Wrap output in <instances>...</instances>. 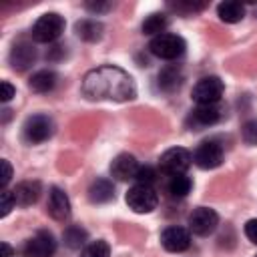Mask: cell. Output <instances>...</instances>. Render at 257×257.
I'll list each match as a JSON object with an SVG mask.
<instances>
[{"mask_svg":"<svg viewBox=\"0 0 257 257\" xmlns=\"http://www.w3.org/2000/svg\"><path fill=\"white\" fill-rule=\"evenodd\" d=\"M82 94L90 100H114L124 102L137 96L135 80L128 72L118 66L104 64L84 74L82 78Z\"/></svg>","mask_w":257,"mask_h":257,"instance_id":"cell-1","label":"cell"},{"mask_svg":"<svg viewBox=\"0 0 257 257\" xmlns=\"http://www.w3.org/2000/svg\"><path fill=\"white\" fill-rule=\"evenodd\" d=\"M185 48H187L185 40L179 34H171V32H163V34L155 36L149 44V50L157 58H163V60H175V58L183 56Z\"/></svg>","mask_w":257,"mask_h":257,"instance_id":"cell-2","label":"cell"},{"mask_svg":"<svg viewBox=\"0 0 257 257\" xmlns=\"http://www.w3.org/2000/svg\"><path fill=\"white\" fill-rule=\"evenodd\" d=\"M64 32V18L56 12L42 14L32 26V38L36 42H54Z\"/></svg>","mask_w":257,"mask_h":257,"instance_id":"cell-3","label":"cell"},{"mask_svg":"<svg viewBox=\"0 0 257 257\" xmlns=\"http://www.w3.org/2000/svg\"><path fill=\"white\" fill-rule=\"evenodd\" d=\"M157 203H159V195H157L155 187L137 183L126 193V205L135 213H151L153 209H157Z\"/></svg>","mask_w":257,"mask_h":257,"instance_id":"cell-4","label":"cell"},{"mask_svg":"<svg viewBox=\"0 0 257 257\" xmlns=\"http://www.w3.org/2000/svg\"><path fill=\"white\" fill-rule=\"evenodd\" d=\"M223 90L225 84L219 76H205L193 86L191 96L197 104H217L223 96Z\"/></svg>","mask_w":257,"mask_h":257,"instance_id":"cell-5","label":"cell"},{"mask_svg":"<svg viewBox=\"0 0 257 257\" xmlns=\"http://www.w3.org/2000/svg\"><path fill=\"white\" fill-rule=\"evenodd\" d=\"M52 131H54V124H52V120L46 114L28 116L24 126H22L24 141L30 143V145H40V143L48 141L52 137Z\"/></svg>","mask_w":257,"mask_h":257,"instance_id":"cell-6","label":"cell"},{"mask_svg":"<svg viewBox=\"0 0 257 257\" xmlns=\"http://www.w3.org/2000/svg\"><path fill=\"white\" fill-rule=\"evenodd\" d=\"M193 163V155L183 147H173L161 155L159 167L165 175H183Z\"/></svg>","mask_w":257,"mask_h":257,"instance_id":"cell-7","label":"cell"},{"mask_svg":"<svg viewBox=\"0 0 257 257\" xmlns=\"http://www.w3.org/2000/svg\"><path fill=\"white\" fill-rule=\"evenodd\" d=\"M217 225H219V215L209 207H199L189 215V231L199 237L211 235L217 229Z\"/></svg>","mask_w":257,"mask_h":257,"instance_id":"cell-8","label":"cell"},{"mask_svg":"<svg viewBox=\"0 0 257 257\" xmlns=\"http://www.w3.org/2000/svg\"><path fill=\"white\" fill-rule=\"evenodd\" d=\"M193 163L199 169H217L223 163V147L217 141H203L193 153Z\"/></svg>","mask_w":257,"mask_h":257,"instance_id":"cell-9","label":"cell"},{"mask_svg":"<svg viewBox=\"0 0 257 257\" xmlns=\"http://www.w3.org/2000/svg\"><path fill=\"white\" fill-rule=\"evenodd\" d=\"M221 108L217 104H199L195 110H191V114L187 116V126L191 131H201L207 126H213L215 122H219L221 118Z\"/></svg>","mask_w":257,"mask_h":257,"instance_id":"cell-10","label":"cell"},{"mask_svg":"<svg viewBox=\"0 0 257 257\" xmlns=\"http://www.w3.org/2000/svg\"><path fill=\"white\" fill-rule=\"evenodd\" d=\"M56 251V241L50 231H38L26 241L24 255L26 257H52Z\"/></svg>","mask_w":257,"mask_h":257,"instance_id":"cell-11","label":"cell"},{"mask_svg":"<svg viewBox=\"0 0 257 257\" xmlns=\"http://www.w3.org/2000/svg\"><path fill=\"white\" fill-rule=\"evenodd\" d=\"M161 245L171 253H181L191 245V233L185 227L171 225L161 233Z\"/></svg>","mask_w":257,"mask_h":257,"instance_id":"cell-12","label":"cell"},{"mask_svg":"<svg viewBox=\"0 0 257 257\" xmlns=\"http://www.w3.org/2000/svg\"><path fill=\"white\" fill-rule=\"evenodd\" d=\"M36 60V48L30 44V42H16L12 46V52H10V64L14 70H26L28 66H32Z\"/></svg>","mask_w":257,"mask_h":257,"instance_id":"cell-13","label":"cell"},{"mask_svg":"<svg viewBox=\"0 0 257 257\" xmlns=\"http://www.w3.org/2000/svg\"><path fill=\"white\" fill-rule=\"evenodd\" d=\"M48 213L54 221H66L70 217V201L58 187H52L48 193Z\"/></svg>","mask_w":257,"mask_h":257,"instance_id":"cell-14","label":"cell"},{"mask_svg":"<svg viewBox=\"0 0 257 257\" xmlns=\"http://www.w3.org/2000/svg\"><path fill=\"white\" fill-rule=\"evenodd\" d=\"M139 163L133 155L128 153H122L118 157H114V161L110 163V175L118 181H128V179H135L137 171H139Z\"/></svg>","mask_w":257,"mask_h":257,"instance_id":"cell-15","label":"cell"},{"mask_svg":"<svg viewBox=\"0 0 257 257\" xmlns=\"http://www.w3.org/2000/svg\"><path fill=\"white\" fill-rule=\"evenodd\" d=\"M14 193V199H16V205L20 207H30L38 201L40 197V183L38 181H22L16 185V189L12 191Z\"/></svg>","mask_w":257,"mask_h":257,"instance_id":"cell-16","label":"cell"},{"mask_svg":"<svg viewBox=\"0 0 257 257\" xmlns=\"http://www.w3.org/2000/svg\"><path fill=\"white\" fill-rule=\"evenodd\" d=\"M159 88L165 92H173L183 84V70L179 64H169L165 68H161L159 76H157Z\"/></svg>","mask_w":257,"mask_h":257,"instance_id":"cell-17","label":"cell"},{"mask_svg":"<svg viewBox=\"0 0 257 257\" xmlns=\"http://www.w3.org/2000/svg\"><path fill=\"white\" fill-rule=\"evenodd\" d=\"M88 199L92 203H108L114 199V187L108 179H96L90 187H88Z\"/></svg>","mask_w":257,"mask_h":257,"instance_id":"cell-18","label":"cell"},{"mask_svg":"<svg viewBox=\"0 0 257 257\" xmlns=\"http://www.w3.org/2000/svg\"><path fill=\"white\" fill-rule=\"evenodd\" d=\"M74 32H76V36H78L80 40L96 42V40H100V36H102V24L96 22V20H92V18H84V20L76 22Z\"/></svg>","mask_w":257,"mask_h":257,"instance_id":"cell-19","label":"cell"},{"mask_svg":"<svg viewBox=\"0 0 257 257\" xmlns=\"http://www.w3.org/2000/svg\"><path fill=\"white\" fill-rule=\"evenodd\" d=\"M217 14L223 22L227 24H235L239 20H243L245 16V6L241 2H235V0H227V2H221L217 6Z\"/></svg>","mask_w":257,"mask_h":257,"instance_id":"cell-20","label":"cell"},{"mask_svg":"<svg viewBox=\"0 0 257 257\" xmlns=\"http://www.w3.org/2000/svg\"><path fill=\"white\" fill-rule=\"evenodd\" d=\"M191 187H193V183H191V179L185 173L183 175H169V181H167V193H169V197L183 199V197H187L191 193Z\"/></svg>","mask_w":257,"mask_h":257,"instance_id":"cell-21","label":"cell"},{"mask_svg":"<svg viewBox=\"0 0 257 257\" xmlns=\"http://www.w3.org/2000/svg\"><path fill=\"white\" fill-rule=\"evenodd\" d=\"M28 84L34 92H48L56 86V74L52 70H38L32 74Z\"/></svg>","mask_w":257,"mask_h":257,"instance_id":"cell-22","label":"cell"},{"mask_svg":"<svg viewBox=\"0 0 257 257\" xmlns=\"http://www.w3.org/2000/svg\"><path fill=\"white\" fill-rule=\"evenodd\" d=\"M165 28H167V16L161 12L147 16L143 22V34H149V36H159L165 32Z\"/></svg>","mask_w":257,"mask_h":257,"instance_id":"cell-23","label":"cell"},{"mask_svg":"<svg viewBox=\"0 0 257 257\" xmlns=\"http://www.w3.org/2000/svg\"><path fill=\"white\" fill-rule=\"evenodd\" d=\"M62 239H64L66 247H70V249H80V247L84 245V241H86V231L80 229V227H76V225H70V227L64 231Z\"/></svg>","mask_w":257,"mask_h":257,"instance_id":"cell-24","label":"cell"},{"mask_svg":"<svg viewBox=\"0 0 257 257\" xmlns=\"http://www.w3.org/2000/svg\"><path fill=\"white\" fill-rule=\"evenodd\" d=\"M80 257H110V247L106 241L98 239L84 245V249L80 251Z\"/></svg>","mask_w":257,"mask_h":257,"instance_id":"cell-25","label":"cell"},{"mask_svg":"<svg viewBox=\"0 0 257 257\" xmlns=\"http://www.w3.org/2000/svg\"><path fill=\"white\" fill-rule=\"evenodd\" d=\"M157 179H159V173H157L153 167H149V165L139 167V171H137V175H135V181H137L139 185H149V187H153V185L157 183Z\"/></svg>","mask_w":257,"mask_h":257,"instance_id":"cell-26","label":"cell"},{"mask_svg":"<svg viewBox=\"0 0 257 257\" xmlns=\"http://www.w3.org/2000/svg\"><path fill=\"white\" fill-rule=\"evenodd\" d=\"M241 135L247 145H257V120H247L241 128Z\"/></svg>","mask_w":257,"mask_h":257,"instance_id":"cell-27","label":"cell"},{"mask_svg":"<svg viewBox=\"0 0 257 257\" xmlns=\"http://www.w3.org/2000/svg\"><path fill=\"white\" fill-rule=\"evenodd\" d=\"M0 199H2V205H0V215H2V217H6V215L10 213V209L16 205L14 193H12V191H6V189H2V195H0Z\"/></svg>","mask_w":257,"mask_h":257,"instance_id":"cell-28","label":"cell"},{"mask_svg":"<svg viewBox=\"0 0 257 257\" xmlns=\"http://www.w3.org/2000/svg\"><path fill=\"white\" fill-rule=\"evenodd\" d=\"M171 8L181 12V14H191L203 8V4H195V2H171Z\"/></svg>","mask_w":257,"mask_h":257,"instance_id":"cell-29","label":"cell"},{"mask_svg":"<svg viewBox=\"0 0 257 257\" xmlns=\"http://www.w3.org/2000/svg\"><path fill=\"white\" fill-rule=\"evenodd\" d=\"M245 235H247V239H249L251 243L257 245V219H249V221L245 223Z\"/></svg>","mask_w":257,"mask_h":257,"instance_id":"cell-30","label":"cell"},{"mask_svg":"<svg viewBox=\"0 0 257 257\" xmlns=\"http://www.w3.org/2000/svg\"><path fill=\"white\" fill-rule=\"evenodd\" d=\"M14 92H16L14 86H12L8 80H2V94H0V100H2V102H8V100L14 96Z\"/></svg>","mask_w":257,"mask_h":257,"instance_id":"cell-31","label":"cell"},{"mask_svg":"<svg viewBox=\"0 0 257 257\" xmlns=\"http://www.w3.org/2000/svg\"><path fill=\"white\" fill-rule=\"evenodd\" d=\"M110 6H112L110 2H86V8H88L90 12H96V14H98V12H106Z\"/></svg>","mask_w":257,"mask_h":257,"instance_id":"cell-32","label":"cell"},{"mask_svg":"<svg viewBox=\"0 0 257 257\" xmlns=\"http://www.w3.org/2000/svg\"><path fill=\"white\" fill-rule=\"evenodd\" d=\"M2 169H4V173H2V179H0V185H2V189L8 185V181H10V177H12V167H10V163L4 159L2 161Z\"/></svg>","mask_w":257,"mask_h":257,"instance_id":"cell-33","label":"cell"},{"mask_svg":"<svg viewBox=\"0 0 257 257\" xmlns=\"http://www.w3.org/2000/svg\"><path fill=\"white\" fill-rule=\"evenodd\" d=\"M2 257H12V247L8 243H2Z\"/></svg>","mask_w":257,"mask_h":257,"instance_id":"cell-34","label":"cell"}]
</instances>
